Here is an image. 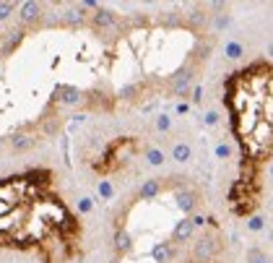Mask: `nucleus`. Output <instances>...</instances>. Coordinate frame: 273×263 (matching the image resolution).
<instances>
[{
    "label": "nucleus",
    "mask_w": 273,
    "mask_h": 263,
    "mask_svg": "<svg viewBox=\"0 0 273 263\" xmlns=\"http://www.w3.org/2000/svg\"><path fill=\"white\" fill-rule=\"evenodd\" d=\"M91 18H94L96 26H112V24H117V13H112V10H107V8H96L94 13H91Z\"/></svg>",
    "instance_id": "obj_3"
},
{
    "label": "nucleus",
    "mask_w": 273,
    "mask_h": 263,
    "mask_svg": "<svg viewBox=\"0 0 273 263\" xmlns=\"http://www.w3.org/2000/svg\"><path fill=\"white\" fill-rule=\"evenodd\" d=\"M16 8H18L16 3H0V21H5V18L16 10Z\"/></svg>",
    "instance_id": "obj_11"
},
{
    "label": "nucleus",
    "mask_w": 273,
    "mask_h": 263,
    "mask_svg": "<svg viewBox=\"0 0 273 263\" xmlns=\"http://www.w3.org/2000/svg\"><path fill=\"white\" fill-rule=\"evenodd\" d=\"M156 125H159V131H169L172 128V120H169V115H162L156 120Z\"/></svg>",
    "instance_id": "obj_14"
},
{
    "label": "nucleus",
    "mask_w": 273,
    "mask_h": 263,
    "mask_svg": "<svg viewBox=\"0 0 273 263\" xmlns=\"http://www.w3.org/2000/svg\"><path fill=\"white\" fill-rule=\"evenodd\" d=\"M112 185H109V180H99V196L101 198H112Z\"/></svg>",
    "instance_id": "obj_10"
},
{
    "label": "nucleus",
    "mask_w": 273,
    "mask_h": 263,
    "mask_svg": "<svg viewBox=\"0 0 273 263\" xmlns=\"http://www.w3.org/2000/svg\"><path fill=\"white\" fill-rule=\"evenodd\" d=\"M224 107L242 154L240 169H268L273 148V65L268 58L226 76Z\"/></svg>",
    "instance_id": "obj_2"
},
{
    "label": "nucleus",
    "mask_w": 273,
    "mask_h": 263,
    "mask_svg": "<svg viewBox=\"0 0 273 263\" xmlns=\"http://www.w3.org/2000/svg\"><path fill=\"white\" fill-rule=\"evenodd\" d=\"M224 52H226V58H242L245 47H242L240 42H226V44H224Z\"/></svg>",
    "instance_id": "obj_7"
},
{
    "label": "nucleus",
    "mask_w": 273,
    "mask_h": 263,
    "mask_svg": "<svg viewBox=\"0 0 273 263\" xmlns=\"http://www.w3.org/2000/svg\"><path fill=\"white\" fill-rule=\"evenodd\" d=\"M247 261L250 263H268V256L263 253L260 248H250V253H247Z\"/></svg>",
    "instance_id": "obj_9"
},
{
    "label": "nucleus",
    "mask_w": 273,
    "mask_h": 263,
    "mask_svg": "<svg viewBox=\"0 0 273 263\" xmlns=\"http://www.w3.org/2000/svg\"><path fill=\"white\" fill-rule=\"evenodd\" d=\"M216 154H219L221 159L232 156V146H226V143H219V146H216Z\"/></svg>",
    "instance_id": "obj_15"
},
{
    "label": "nucleus",
    "mask_w": 273,
    "mask_h": 263,
    "mask_svg": "<svg viewBox=\"0 0 273 263\" xmlns=\"http://www.w3.org/2000/svg\"><path fill=\"white\" fill-rule=\"evenodd\" d=\"M84 224L60 190L55 172L34 167L0 180V250L37 253L42 263L81 258Z\"/></svg>",
    "instance_id": "obj_1"
},
{
    "label": "nucleus",
    "mask_w": 273,
    "mask_h": 263,
    "mask_svg": "<svg viewBox=\"0 0 273 263\" xmlns=\"http://www.w3.org/2000/svg\"><path fill=\"white\" fill-rule=\"evenodd\" d=\"M190 156H192L190 143H175L172 146V159H175V162H187Z\"/></svg>",
    "instance_id": "obj_6"
},
{
    "label": "nucleus",
    "mask_w": 273,
    "mask_h": 263,
    "mask_svg": "<svg viewBox=\"0 0 273 263\" xmlns=\"http://www.w3.org/2000/svg\"><path fill=\"white\" fill-rule=\"evenodd\" d=\"M219 123V112H208L206 115V125H216Z\"/></svg>",
    "instance_id": "obj_16"
},
{
    "label": "nucleus",
    "mask_w": 273,
    "mask_h": 263,
    "mask_svg": "<svg viewBox=\"0 0 273 263\" xmlns=\"http://www.w3.org/2000/svg\"><path fill=\"white\" fill-rule=\"evenodd\" d=\"M16 10H21V21H34V18H39L42 16V5L39 3H21Z\"/></svg>",
    "instance_id": "obj_4"
},
{
    "label": "nucleus",
    "mask_w": 273,
    "mask_h": 263,
    "mask_svg": "<svg viewBox=\"0 0 273 263\" xmlns=\"http://www.w3.org/2000/svg\"><path fill=\"white\" fill-rule=\"evenodd\" d=\"M91 209H94V201H91V198H81V201H78V211H81V214H89Z\"/></svg>",
    "instance_id": "obj_13"
},
{
    "label": "nucleus",
    "mask_w": 273,
    "mask_h": 263,
    "mask_svg": "<svg viewBox=\"0 0 273 263\" xmlns=\"http://www.w3.org/2000/svg\"><path fill=\"white\" fill-rule=\"evenodd\" d=\"M34 143H37V141H34L31 135H16V138H13V148H16V151H26V148H31Z\"/></svg>",
    "instance_id": "obj_8"
},
{
    "label": "nucleus",
    "mask_w": 273,
    "mask_h": 263,
    "mask_svg": "<svg viewBox=\"0 0 273 263\" xmlns=\"http://www.w3.org/2000/svg\"><path fill=\"white\" fill-rule=\"evenodd\" d=\"M247 227H250V230H253V232H260V230H263V219H260V216H250Z\"/></svg>",
    "instance_id": "obj_12"
},
{
    "label": "nucleus",
    "mask_w": 273,
    "mask_h": 263,
    "mask_svg": "<svg viewBox=\"0 0 273 263\" xmlns=\"http://www.w3.org/2000/svg\"><path fill=\"white\" fill-rule=\"evenodd\" d=\"M146 159H149L151 167H162V164L167 162V154H164L159 146H149V148H146Z\"/></svg>",
    "instance_id": "obj_5"
}]
</instances>
